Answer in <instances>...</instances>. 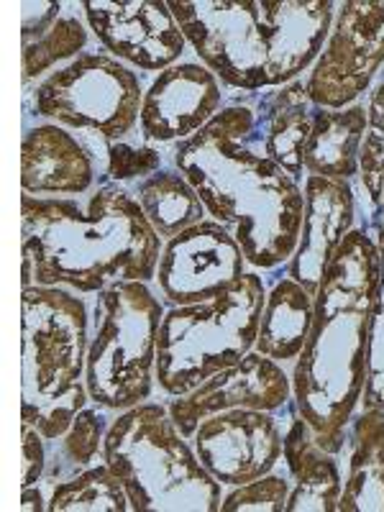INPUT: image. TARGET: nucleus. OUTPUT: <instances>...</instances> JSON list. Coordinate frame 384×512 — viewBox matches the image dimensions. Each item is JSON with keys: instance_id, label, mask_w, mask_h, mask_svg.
<instances>
[{"instance_id": "obj_1", "label": "nucleus", "mask_w": 384, "mask_h": 512, "mask_svg": "<svg viewBox=\"0 0 384 512\" xmlns=\"http://www.w3.org/2000/svg\"><path fill=\"white\" fill-rule=\"evenodd\" d=\"M251 103H226L208 126L172 149V164L192 182L208 218L239 241L254 272L292 259L303 228V182L259 149Z\"/></svg>"}, {"instance_id": "obj_2", "label": "nucleus", "mask_w": 384, "mask_h": 512, "mask_svg": "<svg viewBox=\"0 0 384 512\" xmlns=\"http://www.w3.org/2000/svg\"><path fill=\"white\" fill-rule=\"evenodd\" d=\"M164 239L134 192L105 182L88 203L21 195V254L34 285L98 295L113 282L154 285Z\"/></svg>"}, {"instance_id": "obj_3", "label": "nucleus", "mask_w": 384, "mask_h": 512, "mask_svg": "<svg viewBox=\"0 0 384 512\" xmlns=\"http://www.w3.org/2000/svg\"><path fill=\"white\" fill-rule=\"evenodd\" d=\"M379 277V246L356 226L315 292L308 344L292 367V400L326 451L341 456L346 428L367 384L369 313Z\"/></svg>"}, {"instance_id": "obj_4", "label": "nucleus", "mask_w": 384, "mask_h": 512, "mask_svg": "<svg viewBox=\"0 0 384 512\" xmlns=\"http://www.w3.org/2000/svg\"><path fill=\"white\" fill-rule=\"evenodd\" d=\"M198 62L223 88L259 95L313 70L331 34L333 0H172Z\"/></svg>"}, {"instance_id": "obj_5", "label": "nucleus", "mask_w": 384, "mask_h": 512, "mask_svg": "<svg viewBox=\"0 0 384 512\" xmlns=\"http://www.w3.org/2000/svg\"><path fill=\"white\" fill-rule=\"evenodd\" d=\"M88 305L64 287H24L21 292V423L34 425L49 443L70 431L90 405L85 384L90 349Z\"/></svg>"}, {"instance_id": "obj_6", "label": "nucleus", "mask_w": 384, "mask_h": 512, "mask_svg": "<svg viewBox=\"0 0 384 512\" xmlns=\"http://www.w3.org/2000/svg\"><path fill=\"white\" fill-rule=\"evenodd\" d=\"M103 461L126 489L134 512H218L221 482L200 464L167 402H141L111 420Z\"/></svg>"}, {"instance_id": "obj_7", "label": "nucleus", "mask_w": 384, "mask_h": 512, "mask_svg": "<svg viewBox=\"0 0 384 512\" xmlns=\"http://www.w3.org/2000/svg\"><path fill=\"white\" fill-rule=\"evenodd\" d=\"M164 305L149 282L123 280L98 292L90 331V402L108 413H126L157 390V351Z\"/></svg>"}, {"instance_id": "obj_8", "label": "nucleus", "mask_w": 384, "mask_h": 512, "mask_svg": "<svg viewBox=\"0 0 384 512\" xmlns=\"http://www.w3.org/2000/svg\"><path fill=\"white\" fill-rule=\"evenodd\" d=\"M264 303L262 274L246 272L239 285L210 303L167 308L159 328V390L185 397L213 374L239 364L254 351Z\"/></svg>"}, {"instance_id": "obj_9", "label": "nucleus", "mask_w": 384, "mask_h": 512, "mask_svg": "<svg viewBox=\"0 0 384 512\" xmlns=\"http://www.w3.org/2000/svg\"><path fill=\"white\" fill-rule=\"evenodd\" d=\"M139 72L103 52H82L29 93L31 116L70 131H88L105 144L134 134L144 103Z\"/></svg>"}, {"instance_id": "obj_10", "label": "nucleus", "mask_w": 384, "mask_h": 512, "mask_svg": "<svg viewBox=\"0 0 384 512\" xmlns=\"http://www.w3.org/2000/svg\"><path fill=\"white\" fill-rule=\"evenodd\" d=\"M384 67V0L338 3L323 52L305 75L315 108L341 111L361 103Z\"/></svg>"}, {"instance_id": "obj_11", "label": "nucleus", "mask_w": 384, "mask_h": 512, "mask_svg": "<svg viewBox=\"0 0 384 512\" xmlns=\"http://www.w3.org/2000/svg\"><path fill=\"white\" fill-rule=\"evenodd\" d=\"M246 272L249 262L239 241L221 223L205 218L175 239L164 241L154 285L167 308L198 305L239 285Z\"/></svg>"}, {"instance_id": "obj_12", "label": "nucleus", "mask_w": 384, "mask_h": 512, "mask_svg": "<svg viewBox=\"0 0 384 512\" xmlns=\"http://www.w3.org/2000/svg\"><path fill=\"white\" fill-rule=\"evenodd\" d=\"M80 8L100 47L131 70L159 75L190 47L164 0H85Z\"/></svg>"}, {"instance_id": "obj_13", "label": "nucleus", "mask_w": 384, "mask_h": 512, "mask_svg": "<svg viewBox=\"0 0 384 512\" xmlns=\"http://www.w3.org/2000/svg\"><path fill=\"white\" fill-rule=\"evenodd\" d=\"M287 420L264 410H226L205 418L190 443L210 477L223 487H239L282 464Z\"/></svg>"}, {"instance_id": "obj_14", "label": "nucleus", "mask_w": 384, "mask_h": 512, "mask_svg": "<svg viewBox=\"0 0 384 512\" xmlns=\"http://www.w3.org/2000/svg\"><path fill=\"white\" fill-rule=\"evenodd\" d=\"M167 408L182 436L187 438H192L195 428L205 418L226 413V410H264V413L274 415L290 413L295 410L292 374H287L285 364H277V361L251 351L239 364L205 379L190 395L167 397Z\"/></svg>"}, {"instance_id": "obj_15", "label": "nucleus", "mask_w": 384, "mask_h": 512, "mask_svg": "<svg viewBox=\"0 0 384 512\" xmlns=\"http://www.w3.org/2000/svg\"><path fill=\"white\" fill-rule=\"evenodd\" d=\"M226 108V88L203 62H180L154 75L141 103L144 144H180Z\"/></svg>"}, {"instance_id": "obj_16", "label": "nucleus", "mask_w": 384, "mask_h": 512, "mask_svg": "<svg viewBox=\"0 0 384 512\" xmlns=\"http://www.w3.org/2000/svg\"><path fill=\"white\" fill-rule=\"evenodd\" d=\"M303 192V228L285 274L315 295L336 251L356 228V187L346 180L305 175Z\"/></svg>"}, {"instance_id": "obj_17", "label": "nucleus", "mask_w": 384, "mask_h": 512, "mask_svg": "<svg viewBox=\"0 0 384 512\" xmlns=\"http://www.w3.org/2000/svg\"><path fill=\"white\" fill-rule=\"evenodd\" d=\"M93 152L70 128L36 123L21 141V187L34 198H77L95 187Z\"/></svg>"}, {"instance_id": "obj_18", "label": "nucleus", "mask_w": 384, "mask_h": 512, "mask_svg": "<svg viewBox=\"0 0 384 512\" xmlns=\"http://www.w3.org/2000/svg\"><path fill=\"white\" fill-rule=\"evenodd\" d=\"M256 144L292 180H305V149L313 134L315 105L305 80L259 93L254 103Z\"/></svg>"}, {"instance_id": "obj_19", "label": "nucleus", "mask_w": 384, "mask_h": 512, "mask_svg": "<svg viewBox=\"0 0 384 512\" xmlns=\"http://www.w3.org/2000/svg\"><path fill=\"white\" fill-rule=\"evenodd\" d=\"M282 464L292 479L285 512H336L344 492L338 456L320 446L310 423L297 410L287 420Z\"/></svg>"}, {"instance_id": "obj_20", "label": "nucleus", "mask_w": 384, "mask_h": 512, "mask_svg": "<svg viewBox=\"0 0 384 512\" xmlns=\"http://www.w3.org/2000/svg\"><path fill=\"white\" fill-rule=\"evenodd\" d=\"M341 454L346 472L336 512H384V410H356Z\"/></svg>"}, {"instance_id": "obj_21", "label": "nucleus", "mask_w": 384, "mask_h": 512, "mask_svg": "<svg viewBox=\"0 0 384 512\" xmlns=\"http://www.w3.org/2000/svg\"><path fill=\"white\" fill-rule=\"evenodd\" d=\"M313 318L315 295H310L303 285H297L285 274L267 292L254 351L277 364H287V361L295 364L308 344Z\"/></svg>"}, {"instance_id": "obj_22", "label": "nucleus", "mask_w": 384, "mask_h": 512, "mask_svg": "<svg viewBox=\"0 0 384 512\" xmlns=\"http://www.w3.org/2000/svg\"><path fill=\"white\" fill-rule=\"evenodd\" d=\"M364 126H367L364 103L349 105L341 111L315 108L313 134L305 149V175L354 182L359 175V146Z\"/></svg>"}, {"instance_id": "obj_23", "label": "nucleus", "mask_w": 384, "mask_h": 512, "mask_svg": "<svg viewBox=\"0 0 384 512\" xmlns=\"http://www.w3.org/2000/svg\"><path fill=\"white\" fill-rule=\"evenodd\" d=\"M134 198L139 200L146 221L152 223L164 241L175 239L182 231L208 218L198 190L177 167H162L146 180L136 182Z\"/></svg>"}, {"instance_id": "obj_24", "label": "nucleus", "mask_w": 384, "mask_h": 512, "mask_svg": "<svg viewBox=\"0 0 384 512\" xmlns=\"http://www.w3.org/2000/svg\"><path fill=\"white\" fill-rule=\"evenodd\" d=\"M90 29L75 13H62L49 29L41 31L34 39L21 41V70H24V85L39 80L41 75H52L59 64H70L88 47Z\"/></svg>"}, {"instance_id": "obj_25", "label": "nucleus", "mask_w": 384, "mask_h": 512, "mask_svg": "<svg viewBox=\"0 0 384 512\" xmlns=\"http://www.w3.org/2000/svg\"><path fill=\"white\" fill-rule=\"evenodd\" d=\"M52 512H126L131 510L126 489L105 461L88 466L85 472L52 484Z\"/></svg>"}, {"instance_id": "obj_26", "label": "nucleus", "mask_w": 384, "mask_h": 512, "mask_svg": "<svg viewBox=\"0 0 384 512\" xmlns=\"http://www.w3.org/2000/svg\"><path fill=\"white\" fill-rule=\"evenodd\" d=\"M105 423V415L100 413V408H85L75 415L70 431L64 433L62 438H57L54 443V459H49L47 466V479L49 484L62 482V479H70L75 474L85 472L88 466L103 461V441L105 431H108Z\"/></svg>"}, {"instance_id": "obj_27", "label": "nucleus", "mask_w": 384, "mask_h": 512, "mask_svg": "<svg viewBox=\"0 0 384 512\" xmlns=\"http://www.w3.org/2000/svg\"><path fill=\"white\" fill-rule=\"evenodd\" d=\"M367 126L359 146V182L361 192L367 195V203L374 210V223H379L382 213V182H384V77L374 82L367 93Z\"/></svg>"}, {"instance_id": "obj_28", "label": "nucleus", "mask_w": 384, "mask_h": 512, "mask_svg": "<svg viewBox=\"0 0 384 512\" xmlns=\"http://www.w3.org/2000/svg\"><path fill=\"white\" fill-rule=\"evenodd\" d=\"M372 233L379 246V277L374 287L372 313H369L367 384H364L359 408L384 410V223H374Z\"/></svg>"}, {"instance_id": "obj_29", "label": "nucleus", "mask_w": 384, "mask_h": 512, "mask_svg": "<svg viewBox=\"0 0 384 512\" xmlns=\"http://www.w3.org/2000/svg\"><path fill=\"white\" fill-rule=\"evenodd\" d=\"M292 492V479L280 466L254 482L231 487L221 500V512H285Z\"/></svg>"}, {"instance_id": "obj_30", "label": "nucleus", "mask_w": 384, "mask_h": 512, "mask_svg": "<svg viewBox=\"0 0 384 512\" xmlns=\"http://www.w3.org/2000/svg\"><path fill=\"white\" fill-rule=\"evenodd\" d=\"M108 149V182L126 185V182H141L157 169H162V154L152 144L131 146L126 141L105 144Z\"/></svg>"}, {"instance_id": "obj_31", "label": "nucleus", "mask_w": 384, "mask_h": 512, "mask_svg": "<svg viewBox=\"0 0 384 512\" xmlns=\"http://www.w3.org/2000/svg\"><path fill=\"white\" fill-rule=\"evenodd\" d=\"M47 443V438L41 436L34 425L21 423V456H24V464H21V487L39 484L44 479V474H47Z\"/></svg>"}, {"instance_id": "obj_32", "label": "nucleus", "mask_w": 384, "mask_h": 512, "mask_svg": "<svg viewBox=\"0 0 384 512\" xmlns=\"http://www.w3.org/2000/svg\"><path fill=\"white\" fill-rule=\"evenodd\" d=\"M62 3H21V11H24V24H21V41L34 39L41 31L49 29V26L62 16Z\"/></svg>"}, {"instance_id": "obj_33", "label": "nucleus", "mask_w": 384, "mask_h": 512, "mask_svg": "<svg viewBox=\"0 0 384 512\" xmlns=\"http://www.w3.org/2000/svg\"><path fill=\"white\" fill-rule=\"evenodd\" d=\"M21 510L24 512H44L49 510V497H44L36 484L31 487H21Z\"/></svg>"}, {"instance_id": "obj_34", "label": "nucleus", "mask_w": 384, "mask_h": 512, "mask_svg": "<svg viewBox=\"0 0 384 512\" xmlns=\"http://www.w3.org/2000/svg\"><path fill=\"white\" fill-rule=\"evenodd\" d=\"M382 213H384V182H382Z\"/></svg>"}]
</instances>
